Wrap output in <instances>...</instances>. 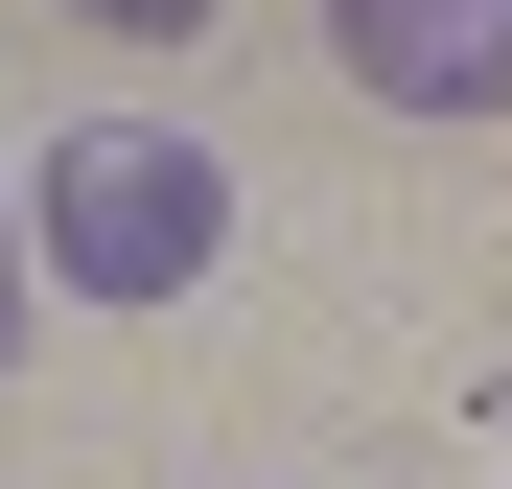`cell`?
<instances>
[{
	"mask_svg": "<svg viewBox=\"0 0 512 489\" xmlns=\"http://www.w3.org/2000/svg\"><path fill=\"white\" fill-rule=\"evenodd\" d=\"M24 257H47L70 303H187V280L233 257V163L163 140V117H94V140L24 163Z\"/></svg>",
	"mask_w": 512,
	"mask_h": 489,
	"instance_id": "1",
	"label": "cell"
},
{
	"mask_svg": "<svg viewBox=\"0 0 512 489\" xmlns=\"http://www.w3.org/2000/svg\"><path fill=\"white\" fill-rule=\"evenodd\" d=\"M326 70L373 117H512V0H326Z\"/></svg>",
	"mask_w": 512,
	"mask_h": 489,
	"instance_id": "2",
	"label": "cell"
},
{
	"mask_svg": "<svg viewBox=\"0 0 512 489\" xmlns=\"http://www.w3.org/2000/svg\"><path fill=\"white\" fill-rule=\"evenodd\" d=\"M0 350H24V163H0Z\"/></svg>",
	"mask_w": 512,
	"mask_h": 489,
	"instance_id": "3",
	"label": "cell"
},
{
	"mask_svg": "<svg viewBox=\"0 0 512 489\" xmlns=\"http://www.w3.org/2000/svg\"><path fill=\"white\" fill-rule=\"evenodd\" d=\"M94 24H117V47H187V24H210V0H94Z\"/></svg>",
	"mask_w": 512,
	"mask_h": 489,
	"instance_id": "4",
	"label": "cell"
}]
</instances>
